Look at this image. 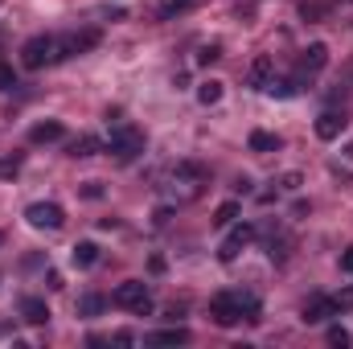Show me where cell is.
Returning <instances> with one entry per match:
<instances>
[{
  "label": "cell",
  "instance_id": "cell-1",
  "mask_svg": "<svg viewBox=\"0 0 353 349\" xmlns=\"http://www.w3.org/2000/svg\"><path fill=\"white\" fill-rule=\"evenodd\" d=\"M259 312H263V304H259V296L255 292H218L214 300H210V317H214V325H222V329H234L243 317L247 321H259Z\"/></svg>",
  "mask_w": 353,
  "mask_h": 349
},
{
  "label": "cell",
  "instance_id": "cell-2",
  "mask_svg": "<svg viewBox=\"0 0 353 349\" xmlns=\"http://www.w3.org/2000/svg\"><path fill=\"white\" fill-rule=\"evenodd\" d=\"M58 62V37L54 33H37L21 46V66L25 70H41V66H54Z\"/></svg>",
  "mask_w": 353,
  "mask_h": 349
},
{
  "label": "cell",
  "instance_id": "cell-3",
  "mask_svg": "<svg viewBox=\"0 0 353 349\" xmlns=\"http://www.w3.org/2000/svg\"><path fill=\"white\" fill-rule=\"evenodd\" d=\"M107 152H111L119 165H132V161L144 152V132L132 128V123H119V128L111 132V140H107Z\"/></svg>",
  "mask_w": 353,
  "mask_h": 349
},
{
  "label": "cell",
  "instance_id": "cell-4",
  "mask_svg": "<svg viewBox=\"0 0 353 349\" xmlns=\"http://www.w3.org/2000/svg\"><path fill=\"white\" fill-rule=\"evenodd\" d=\"M111 304H115V308H128V312L148 317V312H152V292H148V283H144V279H123V283L111 292Z\"/></svg>",
  "mask_w": 353,
  "mask_h": 349
},
{
  "label": "cell",
  "instance_id": "cell-5",
  "mask_svg": "<svg viewBox=\"0 0 353 349\" xmlns=\"http://www.w3.org/2000/svg\"><path fill=\"white\" fill-rule=\"evenodd\" d=\"M325 66H329V46H325V41H312L308 50H300V62H296V83L304 87V83H308L312 74H321Z\"/></svg>",
  "mask_w": 353,
  "mask_h": 349
},
{
  "label": "cell",
  "instance_id": "cell-6",
  "mask_svg": "<svg viewBox=\"0 0 353 349\" xmlns=\"http://www.w3.org/2000/svg\"><path fill=\"white\" fill-rule=\"evenodd\" d=\"M25 218H29V226H37V230H58V226L66 222V214H62L58 201H33V206L25 210Z\"/></svg>",
  "mask_w": 353,
  "mask_h": 349
},
{
  "label": "cell",
  "instance_id": "cell-7",
  "mask_svg": "<svg viewBox=\"0 0 353 349\" xmlns=\"http://www.w3.org/2000/svg\"><path fill=\"white\" fill-rule=\"evenodd\" d=\"M99 29H83V33H66V37H58V62H66V58H74V54H87L99 46Z\"/></svg>",
  "mask_w": 353,
  "mask_h": 349
},
{
  "label": "cell",
  "instance_id": "cell-8",
  "mask_svg": "<svg viewBox=\"0 0 353 349\" xmlns=\"http://www.w3.org/2000/svg\"><path fill=\"white\" fill-rule=\"evenodd\" d=\"M251 239H255V226H251V222H239V226L226 235V243L218 247V259H222V263H234V259H239V251H243Z\"/></svg>",
  "mask_w": 353,
  "mask_h": 349
},
{
  "label": "cell",
  "instance_id": "cell-9",
  "mask_svg": "<svg viewBox=\"0 0 353 349\" xmlns=\"http://www.w3.org/2000/svg\"><path fill=\"white\" fill-rule=\"evenodd\" d=\"M329 317H337V304H333V296H308L304 300V325H325Z\"/></svg>",
  "mask_w": 353,
  "mask_h": 349
},
{
  "label": "cell",
  "instance_id": "cell-10",
  "mask_svg": "<svg viewBox=\"0 0 353 349\" xmlns=\"http://www.w3.org/2000/svg\"><path fill=\"white\" fill-rule=\"evenodd\" d=\"M345 123H350V119H345L341 111H325V115L316 119V136H321V140H337V136L345 132Z\"/></svg>",
  "mask_w": 353,
  "mask_h": 349
},
{
  "label": "cell",
  "instance_id": "cell-11",
  "mask_svg": "<svg viewBox=\"0 0 353 349\" xmlns=\"http://www.w3.org/2000/svg\"><path fill=\"white\" fill-rule=\"evenodd\" d=\"M66 136V128L58 123V119H46V123H33L29 128V140L33 144H54V140H62Z\"/></svg>",
  "mask_w": 353,
  "mask_h": 349
},
{
  "label": "cell",
  "instance_id": "cell-12",
  "mask_svg": "<svg viewBox=\"0 0 353 349\" xmlns=\"http://www.w3.org/2000/svg\"><path fill=\"white\" fill-rule=\"evenodd\" d=\"M21 317H25L29 325H46V321H50V304H46L41 296H25V300H21Z\"/></svg>",
  "mask_w": 353,
  "mask_h": 349
},
{
  "label": "cell",
  "instance_id": "cell-13",
  "mask_svg": "<svg viewBox=\"0 0 353 349\" xmlns=\"http://www.w3.org/2000/svg\"><path fill=\"white\" fill-rule=\"evenodd\" d=\"M247 144H251V152L267 157V152H279V144H283V140H279V136H271V132H251V140H247Z\"/></svg>",
  "mask_w": 353,
  "mask_h": 349
},
{
  "label": "cell",
  "instance_id": "cell-14",
  "mask_svg": "<svg viewBox=\"0 0 353 349\" xmlns=\"http://www.w3.org/2000/svg\"><path fill=\"white\" fill-rule=\"evenodd\" d=\"M99 148H103V140H99V136H79V140H70V148H66V152L79 161V157H94Z\"/></svg>",
  "mask_w": 353,
  "mask_h": 349
},
{
  "label": "cell",
  "instance_id": "cell-15",
  "mask_svg": "<svg viewBox=\"0 0 353 349\" xmlns=\"http://www.w3.org/2000/svg\"><path fill=\"white\" fill-rule=\"evenodd\" d=\"M70 259H74V267H83V271H87V267H94V263H99V247H94V243H74Z\"/></svg>",
  "mask_w": 353,
  "mask_h": 349
},
{
  "label": "cell",
  "instance_id": "cell-16",
  "mask_svg": "<svg viewBox=\"0 0 353 349\" xmlns=\"http://www.w3.org/2000/svg\"><path fill=\"white\" fill-rule=\"evenodd\" d=\"M189 341V329H161L148 337V346H185Z\"/></svg>",
  "mask_w": 353,
  "mask_h": 349
},
{
  "label": "cell",
  "instance_id": "cell-17",
  "mask_svg": "<svg viewBox=\"0 0 353 349\" xmlns=\"http://www.w3.org/2000/svg\"><path fill=\"white\" fill-rule=\"evenodd\" d=\"M267 83H271V58H255V66H251V87L267 90Z\"/></svg>",
  "mask_w": 353,
  "mask_h": 349
},
{
  "label": "cell",
  "instance_id": "cell-18",
  "mask_svg": "<svg viewBox=\"0 0 353 349\" xmlns=\"http://www.w3.org/2000/svg\"><path fill=\"white\" fill-rule=\"evenodd\" d=\"M218 99H222V83H218V79H205V83L197 87V103H205V107H214Z\"/></svg>",
  "mask_w": 353,
  "mask_h": 349
},
{
  "label": "cell",
  "instance_id": "cell-19",
  "mask_svg": "<svg viewBox=\"0 0 353 349\" xmlns=\"http://www.w3.org/2000/svg\"><path fill=\"white\" fill-rule=\"evenodd\" d=\"M239 210H243L239 201H222V206H218V214H214V226H230V222L239 218Z\"/></svg>",
  "mask_w": 353,
  "mask_h": 349
},
{
  "label": "cell",
  "instance_id": "cell-20",
  "mask_svg": "<svg viewBox=\"0 0 353 349\" xmlns=\"http://www.w3.org/2000/svg\"><path fill=\"white\" fill-rule=\"evenodd\" d=\"M267 90H271L275 99H292V94L300 90V83H296V79H279V83L271 79V83H267Z\"/></svg>",
  "mask_w": 353,
  "mask_h": 349
},
{
  "label": "cell",
  "instance_id": "cell-21",
  "mask_svg": "<svg viewBox=\"0 0 353 349\" xmlns=\"http://www.w3.org/2000/svg\"><path fill=\"white\" fill-rule=\"evenodd\" d=\"M189 8H197V0H169V4L161 8V21H173V17L189 12Z\"/></svg>",
  "mask_w": 353,
  "mask_h": 349
},
{
  "label": "cell",
  "instance_id": "cell-22",
  "mask_svg": "<svg viewBox=\"0 0 353 349\" xmlns=\"http://www.w3.org/2000/svg\"><path fill=\"white\" fill-rule=\"evenodd\" d=\"M103 308H107L103 296H83V300H79V312H83V317H99Z\"/></svg>",
  "mask_w": 353,
  "mask_h": 349
},
{
  "label": "cell",
  "instance_id": "cell-23",
  "mask_svg": "<svg viewBox=\"0 0 353 349\" xmlns=\"http://www.w3.org/2000/svg\"><path fill=\"white\" fill-rule=\"evenodd\" d=\"M12 87H17V70L8 62H0V90H12Z\"/></svg>",
  "mask_w": 353,
  "mask_h": 349
},
{
  "label": "cell",
  "instance_id": "cell-24",
  "mask_svg": "<svg viewBox=\"0 0 353 349\" xmlns=\"http://www.w3.org/2000/svg\"><path fill=\"white\" fill-rule=\"evenodd\" d=\"M333 304H337V312H350V308H353V288L337 292V296H333Z\"/></svg>",
  "mask_w": 353,
  "mask_h": 349
},
{
  "label": "cell",
  "instance_id": "cell-25",
  "mask_svg": "<svg viewBox=\"0 0 353 349\" xmlns=\"http://www.w3.org/2000/svg\"><path fill=\"white\" fill-rule=\"evenodd\" d=\"M329 346H350V329L333 325V329H329Z\"/></svg>",
  "mask_w": 353,
  "mask_h": 349
},
{
  "label": "cell",
  "instance_id": "cell-26",
  "mask_svg": "<svg viewBox=\"0 0 353 349\" xmlns=\"http://www.w3.org/2000/svg\"><path fill=\"white\" fill-rule=\"evenodd\" d=\"M218 58H222V50H218V46H205V50L197 54V62H201V66H210V62H218Z\"/></svg>",
  "mask_w": 353,
  "mask_h": 349
},
{
  "label": "cell",
  "instance_id": "cell-27",
  "mask_svg": "<svg viewBox=\"0 0 353 349\" xmlns=\"http://www.w3.org/2000/svg\"><path fill=\"white\" fill-rule=\"evenodd\" d=\"M341 271H350L353 275V247H345V255H341Z\"/></svg>",
  "mask_w": 353,
  "mask_h": 349
},
{
  "label": "cell",
  "instance_id": "cell-28",
  "mask_svg": "<svg viewBox=\"0 0 353 349\" xmlns=\"http://www.w3.org/2000/svg\"><path fill=\"white\" fill-rule=\"evenodd\" d=\"M169 218H173V210H169V206H161V210H157V226H165Z\"/></svg>",
  "mask_w": 353,
  "mask_h": 349
},
{
  "label": "cell",
  "instance_id": "cell-29",
  "mask_svg": "<svg viewBox=\"0 0 353 349\" xmlns=\"http://www.w3.org/2000/svg\"><path fill=\"white\" fill-rule=\"evenodd\" d=\"M283 189H300V173H288V177H283Z\"/></svg>",
  "mask_w": 353,
  "mask_h": 349
},
{
  "label": "cell",
  "instance_id": "cell-30",
  "mask_svg": "<svg viewBox=\"0 0 353 349\" xmlns=\"http://www.w3.org/2000/svg\"><path fill=\"white\" fill-rule=\"evenodd\" d=\"M87 197H103V189H99V181H87V189H83Z\"/></svg>",
  "mask_w": 353,
  "mask_h": 349
},
{
  "label": "cell",
  "instance_id": "cell-31",
  "mask_svg": "<svg viewBox=\"0 0 353 349\" xmlns=\"http://www.w3.org/2000/svg\"><path fill=\"white\" fill-rule=\"evenodd\" d=\"M345 157H350V161H353V144H350V148H345Z\"/></svg>",
  "mask_w": 353,
  "mask_h": 349
},
{
  "label": "cell",
  "instance_id": "cell-32",
  "mask_svg": "<svg viewBox=\"0 0 353 349\" xmlns=\"http://www.w3.org/2000/svg\"><path fill=\"white\" fill-rule=\"evenodd\" d=\"M350 4H353V0H350Z\"/></svg>",
  "mask_w": 353,
  "mask_h": 349
}]
</instances>
